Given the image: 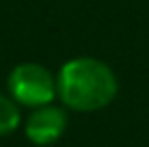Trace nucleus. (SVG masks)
Here are the masks:
<instances>
[{"label": "nucleus", "instance_id": "1", "mask_svg": "<svg viewBox=\"0 0 149 147\" xmlns=\"http://www.w3.org/2000/svg\"><path fill=\"white\" fill-rule=\"evenodd\" d=\"M119 80L108 63L95 56H76L61 65L56 95L67 110L95 113L115 102Z\"/></svg>", "mask_w": 149, "mask_h": 147}, {"label": "nucleus", "instance_id": "2", "mask_svg": "<svg viewBox=\"0 0 149 147\" xmlns=\"http://www.w3.org/2000/svg\"><path fill=\"white\" fill-rule=\"evenodd\" d=\"M7 89L15 102L26 108L52 104L58 98L56 95V76H52L48 67L39 63L15 65L9 72Z\"/></svg>", "mask_w": 149, "mask_h": 147}, {"label": "nucleus", "instance_id": "3", "mask_svg": "<svg viewBox=\"0 0 149 147\" xmlns=\"http://www.w3.org/2000/svg\"><path fill=\"white\" fill-rule=\"evenodd\" d=\"M65 132H67V110L63 106H56L54 102L33 108V113L24 121L26 139L39 147L54 145Z\"/></svg>", "mask_w": 149, "mask_h": 147}, {"label": "nucleus", "instance_id": "4", "mask_svg": "<svg viewBox=\"0 0 149 147\" xmlns=\"http://www.w3.org/2000/svg\"><path fill=\"white\" fill-rule=\"evenodd\" d=\"M22 125V113L19 104L11 95L0 93V136H9Z\"/></svg>", "mask_w": 149, "mask_h": 147}]
</instances>
